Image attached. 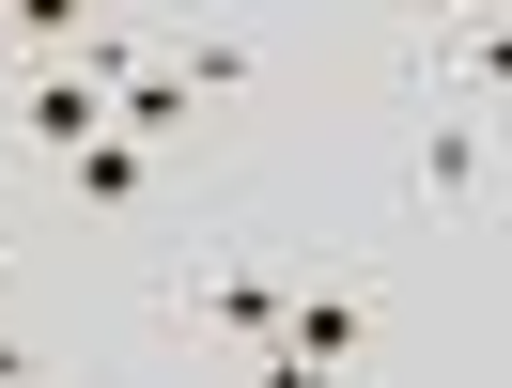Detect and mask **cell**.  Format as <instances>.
<instances>
[{
    "label": "cell",
    "instance_id": "6da1fadb",
    "mask_svg": "<svg viewBox=\"0 0 512 388\" xmlns=\"http://www.w3.org/2000/svg\"><path fill=\"white\" fill-rule=\"evenodd\" d=\"M357 342H373V311H357L342 280H311V295H280V342H264V373H342Z\"/></svg>",
    "mask_w": 512,
    "mask_h": 388
},
{
    "label": "cell",
    "instance_id": "7a4b0ae2",
    "mask_svg": "<svg viewBox=\"0 0 512 388\" xmlns=\"http://www.w3.org/2000/svg\"><path fill=\"white\" fill-rule=\"evenodd\" d=\"M419 187H435V202H481V187H497V94L435 109V140H419Z\"/></svg>",
    "mask_w": 512,
    "mask_h": 388
},
{
    "label": "cell",
    "instance_id": "3957f363",
    "mask_svg": "<svg viewBox=\"0 0 512 388\" xmlns=\"http://www.w3.org/2000/svg\"><path fill=\"white\" fill-rule=\"evenodd\" d=\"M94 125H109V78H78V63H47L32 94H16V140H32V156H78Z\"/></svg>",
    "mask_w": 512,
    "mask_h": 388
},
{
    "label": "cell",
    "instance_id": "277c9868",
    "mask_svg": "<svg viewBox=\"0 0 512 388\" xmlns=\"http://www.w3.org/2000/svg\"><path fill=\"white\" fill-rule=\"evenodd\" d=\"M202 311H218V342L264 373V342H280V280H264V264H218V295H202Z\"/></svg>",
    "mask_w": 512,
    "mask_h": 388
},
{
    "label": "cell",
    "instance_id": "5b68a950",
    "mask_svg": "<svg viewBox=\"0 0 512 388\" xmlns=\"http://www.w3.org/2000/svg\"><path fill=\"white\" fill-rule=\"evenodd\" d=\"M63 187H78V202H140V140H125V125H94V140L63 156Z\"/></svg>",
    "mask_w": 512,
    "mask_h": 388
},
{
    "label": "cell",
    "instance_id": "8992f818",
    "mask_svg": "<svg viewBox=\"0 0 512 388\" xmlns=\"http://www.w3.org/2000/svg\"><path fill=\"white\" fill-rule=\"evenodd\" d=\"M78 16H94V0H0V32H16V47H47V63L78 47Z\"/></svg>",
    "mask_w": 512,
    "mask_h": 388
},
{
    "label": "cell",
    "instance_id": "52a82bcc",
    "mask_svg": "<svg viewBox=\"0 0 512 388\" xmlns=\"http://www.w3.org/2000/svg\"><path fill=\"white\" fill-rule=\"evenodd\" d=\"M419 16H466V32H481V0H419Z\"/></svg>",
    "mask_w": 512,
    "mask_h": 388
},
{
    "label": "cell",
    "instance_id": "ba28073f",
    "mask_svg": "<svg viewBox=\"0 0 512 388\" xmlns=\"http://www.w3.org/2000/svg\"><path fill=\"white\" fill-rule=\"evenodd\" d=\"M0 373H16V311H0Z\"/></svg>",
    "mask_w": 512,
    "mask_h": 388
},
{
    "label": "cell",
    "instance_id": "9c48e42d",
    "mask_svg": "<svg viewBox=\"0 0 512 388\" xmlns=\"http://www.w3.org/2000/svg\"><path fill=\"white\" fill-rule=\"evenodd\" d=\"M0 264H16V218H0Z\"/></svg>",
    "mask_w": 512,
    "mask_h": 388
}]
</instances>
